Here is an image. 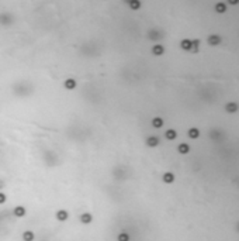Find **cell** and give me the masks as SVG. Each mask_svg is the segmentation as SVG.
Instances as JSON below:
<instances>
[{"instance_id": "16", "label": "cell", "mask_w": 239, "mask_h": 241, "mask_svg": "<svg viewBox=\"0 0 239 241\" xmlns=\"http://www.w3.org/2000/svg\"><path fill=\"white\" fill-rule=\"evenodd\" d=\"M179 151H180V152H187V151H189V147H187L186 144H181V145L179 147Z\"/></svg>"}, {"instance_id": "3", "label": "cell", "mask_w": 239, "mask_h": 241, "mask_svg": "<svg viewBox=\"0 0 239 241\" xmlns=\"http://www.w3.org/2000/svg\"><path fill=\"white\" fill-rule=\"evenodd\" d=\"M14 214L17 217H23L25 214V209L23 207V206H17V207L14 209Z\"/></svg>"}, {"instance_id": "19", "label": "cell", "mask_w": 239, "mask_h": 241, "mask_svg": "<svg viewBox=\"0 0 239 241\" xmlns=\"http://www.w3.org/2000/svg\"><path fill=\"white\" fill-rule=\"evenodd\" d=\"M228 109H229V110H231V109H232V110H235V109H236V106H235V104H228Z\"/></svg>"}, {"instance_id": "17", "label": "cell", "mask_w": 239, "mask_h": 241, "mask_svg": "<svg viewBox=\"0 0 239 241\" xmlns=\"http://www.w3.org/2000/svg\"><path fill=\"white\" fill-rule=\"evenodd\" d=\"M189 134H190L191 138H196L197 135H198V131H197V130H190V133H189Z\"/></svg>"}, {"instance_id": "9", "label": "cell", "mask_w": 239, "mask_h": 241, "mask_svg": "<svg viewBox=\"0 0 239 241\" xmlns=\"http://www.w3.org/2000/svg\"><path fill=\"white\" fill-rule=\"evenodd\" d=\"M181 48L183 49H191V41H189V40L181 41Z\"/></svg>"}, {"instance_id": "7", "label": "cell", "mask_w": 239, "mask_h": 241, "mask_svg": "<svg viewBox=\"0 0 239 241\" xmlns=\"http://www.w3.org/2000/svg\"><path fill=\"white\" fill-rule=\"evenodd\" d=\"M146 144H148L149 147H155V145L158 144V138H156V137H149V138L146 140Z\"/></svg>"}, {"instance_id": "1", "label": "cell", "mask_w": 239, "mask_h": 241, "mask_svg": "<svg viewBox=\"0 0 239 241\" xmlns=\"http://www.w3.org/2000/svg\"><path fill=\"white\" fill-rule=\"evenodd\" d=\"M92 220H93V217H92V214H90V213H83L82 216H80V221H82L83 224L92 223Z\"/></svg>"}, {"instance_id": "11", "label": "cell", "mask_w": 239, "mask_h": 241, "mask_svg": "<svg viewBox=\"0 0 239 241\" xmlns=\"http://www.w3.org/2000/svg\"><path fill=\"white\" fill-rule=\"evenodd\" d=\"M152 124H153V127H156V128H159V127H162V124H163V121H162V119H153V121H152Z\"/></svg>"}, {"instance_id": "6", "label": "cell", "mask_w": 239, "mask_h": 241, "mask_svg": "<svg viewBox=\"0 0 239 241\" xmlns=\"http://www.w3.org/2000/svg\"><path fill=\"white\" fill-rule=\"evenodd\" d=\"M75 86H76V82H75L73 79H66V82H65V88L66 89H73Z\"/></svg>"}, {"instance_id": "8", "label": "cell", "mask_w": 239, "mask_h": 241, "mask_svg": "<svg viewBox=\"0 0 239 241\" xmlns=\"http://www.w3.org/2000/svg\"><path fill=\"white\" fill-rule=\"evenodd\" d=\"M153 54L155 55H162L163 54V47L162 45H155L153 47Z\"/></svg>"}, {"instance_id": "20", "label": "cell", "mask_w": 239, "mask_h": 241, "mask_svg": "<svg viewBox=\"0 0 239 241\" xmlns=\"http://www.w3.org/2000/svg\"><path fill=\"white\" fill-rule=\"evenodd\" d=\"M228 2H229L231 4H236V3H238V2H239V0H228Z\"/></svg>"}, {"instance_id": "18", "label": "cell", "mask_w": 239, "mask_h": 241, "mask_svg": "<svg viewBox=\"0 0 239 241\" xmlns=\"http://www.w3.org/2000/svg\"><path fill=\"white\" fill-rule=\"evenodd\" d=\"M6 202V195L4 193H0V203H4Z\"/></svg>"}, {"instance_id": "4", "label": "cell", "mask_w": 239, "mask_h": 241, "mask_svg": "<svg viewBox=\"0 0 239 241\" xmlns=\"http://www.w3.org/2000/svg\"><path fill=\"white\" fill-rule=\"evenodd\" d=\"M208 43L211 44V45H217V44H219L221 43V38L218 35H211L208 38Z\"/></svg>"}, {"instance_id": "15", "label": "cell", "mask_w": 239, "mask_h": 241, "mask_svg": "<svg viewBox=\"0 0 239 241\" xmlns=\"http://www.w3.org/2000/svg\"><path fill=\"white\" fill-rule=\"evenodd\" d=\"M166 138H167V140H173V138H176V133L173 131V130L166 131Z\"/></svg>"}, {"instance_id": "14", "label": "cell", "mask_w": 239, "mask_h": 241, "mask_svg": "<svg viewBox=\"0 0 239 241\" xmlns=\"http://www.w3.org/2000/svg\"><path fill=\"white\" fill-rule=\"evenodd\" d=\"M118 241H129V235L127 233H121L118 235Z\"/></svg>"}, {"instance_id": "12", "label": "cell", "mask_w": 239, "mask_h": 241, "mask_svg": "<svg viewBox=\"0 0 239 241\" xmlns=\"http://www.w3.org/2000/svg\"><path fill=\"white\" fill-rule=\"evenodd\" d=\"M215 10H217L218 13H224L225 10H227V7H225V4H222V3H218L217 6H215Z\"/></svg>"}, {"instance_id": "5", "label": "cell", "mask_w": 239, "mask_h": 241, "mask_svg": "<svg viewBox=\"0 0 239 241\" xmlns=\"http://www.w3.org/2000/svg\"><path fill=\"white\" fill-rule=\"evenodd\" d=\"M23 240L24 241H33L34 240V233L33 231H24V234H23Z\"/></svg>"}, {"instance_id": "13", "label": "cell", "mask_w": 239, "mask_h": 241, "mask_svg": "<svg viewBox=\"0 0 239 241\" xmlns=\"http://www.w3.org/2000/svg\"><path fill=\"white\" fill-rule=\"evenodd\" d=\"M163 180H165L166 183H172L173 182V175L172 174H165V176H163Z\"/></svg>"}, {"instance_id": "2", "label": "cell", "mask_w": 239, "mask_h": 241, "mask_svg": "<svg viewBox=\"0 0 239 241\" xmlns=\"http://www.w3.org/2000/svg\"><path fill=\"white\" fill-rule=\"evenodd\" d=\"M67 217H69V214L66 210H58V213H56V219L59 221H65V220H67Z\"/></svg>"}, {"instance_id": "10", "label": "cell", "mask_w": 239, "mask_h": 241, "mask_svg": "<svg viewBox=\"0 0 239 241\" xmlns=\"http://www.w3.org/2000/svg\"><path fill=\"white\" fill-rule=\"evenodd\" d=\"M129 6H131V9H139V6H141V3H139V0H131L129 2Z\"/></svg>"}]
</instances>
